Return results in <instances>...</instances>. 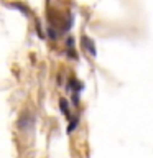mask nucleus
<instances>
[{"label":"nucleus","instance_id":"obj_1","mask_svg":"<svg viewBox=\"0 0 153 158\" xmlns=\"http://www.w3.org/2000/svg\"><path fill=\"white\" fill-rule=\"evenodd\" d=\"M82 44H84V48H86L87 51H89V54H91V56H96V54H97V51H96V44H94V41H92L91 38L84 36V38H82Z\"/></svg>","mask_w":153,"mask_h":158},{"label":"nucleus","instance_id":"obj_2","mask_svg":"<svg viewBox=\"0 0 153 158\" xmlns=\"http://www.w3.org/2000/svg\"><path fill=\"white\" fill-rule=\"evenodd\" d=\"M31 123H33V118H27V115H23L18 120V127L20 128H28V127H31Z\"/></svg>","mask_w":153,"mask_h":158},{"label":"nucleus","instance_id":"obj_3","mask_svg":"<svg viewBox=\"0 0 153 158\" xmlns=\"http://www.w3.org/2000/svg\"><path fill=\"white\" fill-rule=\"evenodd\" d=\"M68 106H69V104H68V101H66L64 97L59 99V107H61V112H63L66 117H69V107H68Z\"/></svg>","mask_w":153,"mask_h":158},{"label":"nucleus","instance_id":"obj_4","mask_svg":"<svg viewBox=\"0 0 153 158\" xmlns=\"http://www.w3.org/2000/svg\"><path fill=\"white\" fill-rule=\"evenodd\" d=\"M76 125H77V118H72V120H71V123L68 125V133H69V132H72L74 128H76Z\"/></svg>","mask_w":153,"mask_h":158},{"label":"nucleus","instance_id":"obj_5","mask_svg":"<svg viewBox=\"0 0 153 158\" xmlns=\"http://www.w3.org/2000/svg\"><path fill=\"white\" fill-rule=\"evenodd\" d=\"M66 44H68L69 48H71L72 44H74V40H72V38H68V41H66Z\"/></svg>","mask_w":153,"mask_h":158},{"label":"nucleus","instance_id":"obj_6","mask_svg":"<svg viewBox=\"0 0 153 158\" xmlns=\"http://www.w3.org/2000/svg\"><path fill=\"white\" fill-rule=\"evenodd\" d=\"M49 36H51V38H54V36H56V33L53 31V28H49Z\"/></svg>","mask_w":153,"mask_h":158}]
</instances>
